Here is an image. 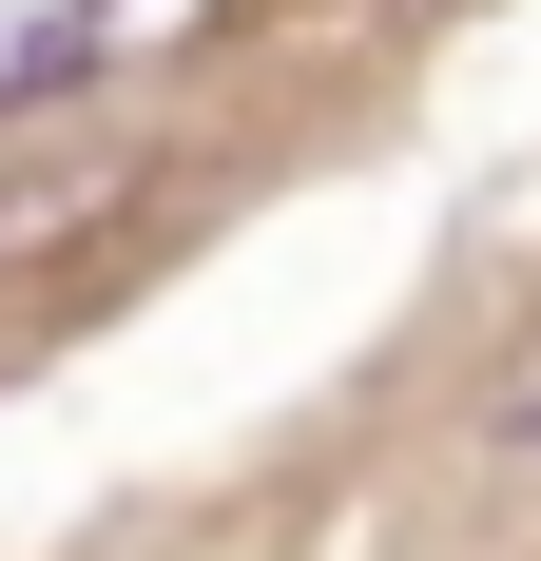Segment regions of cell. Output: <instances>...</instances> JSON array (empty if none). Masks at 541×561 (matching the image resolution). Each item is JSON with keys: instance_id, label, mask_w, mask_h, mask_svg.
I'll list each match as a JSON object with an SVG mask.
<instances>
[{"instance_id": "1", "label": "cell", "mask_w": 541, "mask_h": 561, "mask_svg": "<svg viewBox=\"0 0 541 561\" xmlns=\"http://www.w3.org/2000/svg\"><path fill=\"white\" fill-rule=\"evenodd\" d=\"M97 58H116V20H97V0H58V20L0 39V98H58V78H97Z\"/></svg>"}]
</instances>
